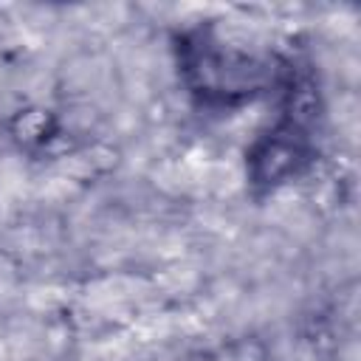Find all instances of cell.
<instances>
[{"instance_id":"6da1fadb","label":"cell","mask_w":361,"mask_h":361,"mask_svg":"<svg viewBox=\"0 0 361 361\" xmlns=\"http://www.w3.org/2000/svg\"><path fill=\"white\" fill-rule=\"evenodd\" d=\"M178 65L183 85L206 104L251 102L282 85L276 59L223 42L209 25L180 34Z\"/></svg>"},{"instance_id":"7a4b0ae2","label":"cell","mask_w":361,"mask_h":361,"mask_svg":"<svg viewBox=\"0 0 361 361\" xmlns=\"http://www.w3.org/2000/svg\"><path fill=\"white\" fill-rule=\"evenodd\" d=\"M285 113L288 116L265 135H259L248 149V180L257 189H274L285 183L288 178L299 175L313 155L307 116H313L316 110L290 104Z\"/></svg>"},{"instance_id":"3957f363","label":"cell","mask_w":361,"mask_h":361,"mask_svg":"<svg viewBox=\"0 0 361 361\" xmlns=\"http://www.w3.org/2000/svg\"><path fill=\"white\" fill-rule=\"evenodd\" d=\"M11 130H14V135L23 144H45L54 135L56 127H54V118L48 113H42V110H25V113H20L14 118Z\"/></svg>"}]
</instances>
